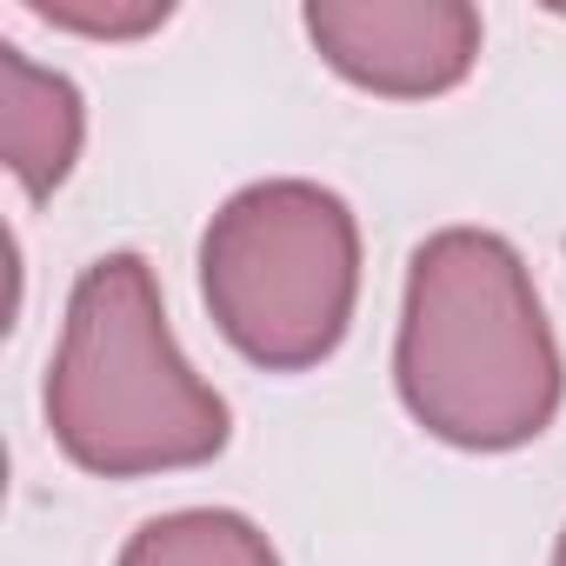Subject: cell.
Returning a JSON list of instances; mask_svg holds the SVG:
<instances>
[{"mask_svg":"<svg viewBox=\"0 0 566 566\" xmlns=\"http://www.w3.org/2000/svg\"><path fill=\"white\" fill-rule=\"evenodd\" d=\"M200 301L220 340L266 374L334 360L360 307L354 207L301 174L227 193L200 233Z\"/></svg>","mask_w":566,"mask_h":566,"instance_id":"cell-3","label":"cell"},{"mask_svg":"<svg viewBox=\"0 0 566 566\" xmlns=\"http://www.w3.org/2000/svg\"><path fill=\"white\" fill-rule=\"evenodd\" d=\"M314 54L374 101H440L480 67L486 28L467 0H307Z\"/></svg>","mask_w":566,"mask_h":566,"instance_id":"cell-4","label":"cell"},{"mask_svg":"<svg viewBox=\"0 0 566 566\" xmlns=\"http://www.w3.org/2000/svg\"><path fill=\"white\" fill-rule=\"evenodd\" d=\"M28 14L81 41H147L174 21L167 0H28Z\"/></svg>","mask_w":566,"mask_h":566,"instance_id":"cell-7","label":"cell"},{"mask_svg":"<svg viewBox=\"0 0 566 566\" xmlns=\"http://www.w3.org/2000/svg\"><path fill=\"white\" fill-rule=\"evenodd\" d=\"M54 447L101 480L187 473L227 453L233 413L213 380L193 374L167 327L160 280L140 253H101L81 266L61 347L48 367Z\"/></svg>","mask_w":566,"mask_h":566,"instance_id":"cell-2","label":"cell"},{"mask_svg":"<svg viewBox=\"0 0 566 566\" xmlns=\"http://www.w3.org/2000/svg\"><path fill=\"white\" fill-rule=\"evenodd\" d=\"M394 387L413 427L460 453H520L559 420V334L506 233L440 227L413 247Z\"/></svg>","mask_w":566,"mask_h":566,"instance_id":"cell-1","label":"cell"},{"mask_svg":"<svg viewBox=\"0 0 566 566\" xmlns=\"http://www.w3.org/2000/svg\"><path fill=\"white\" fill-rule=\"evenodd\" d=\"M553 566H566V526H559V539H553Z\"/></svg>","mask_w":566,"mask_h":566,"instance_id":"cell-8","label":"cell"},{"mask_svg":"<svg viewBox=\"0 0 566 566\" xmlns=\"http://www.w3.org/2000/svg\"><path fill=\"white\" fill-rule=\"evenodd\" d=\"M114 566H280V553L233 506H180L127 533Z\"/></svg>","mask_w":566,"mask_h":566,"instance_id":"cell-6","label":"cell"},{"mask_svg":"<svg viewBox=\"0 0 566 566\" xmlns=\"http://www.w3.org/2000/svg\"><path fill=\"white\" fill-rule=\"evenodd\" d=\"M87 147V101L61 67H41L28 48L0 41V154L28 200H54Z\"/></svg>","mask_w":566,"mask_h":566,"instance_id":"cell-5","label":"cell"}]
</instances>
